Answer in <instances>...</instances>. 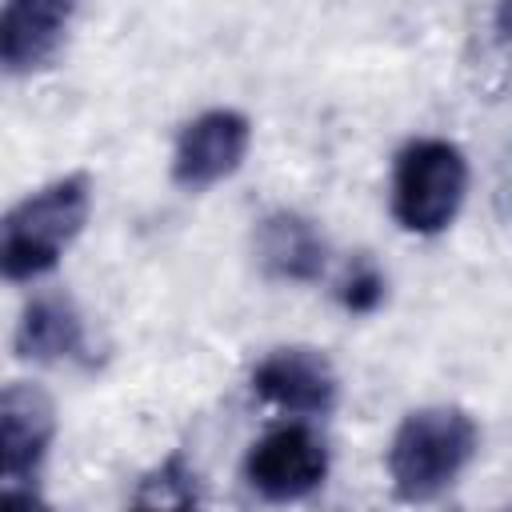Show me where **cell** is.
<instances>
[{"label":"cell","instance_id":"30bf717a","mask_svg":"<svg viewBox=\"0 0 512 512\" xmlns=\"http://www.w3.org/2000/svg\"><path fill=\"white\" fill-rule=\"evenodd\" d=\"M12 344L20 360L60 364V360H76L88 340H84V320L76 304L64 292H40L24 304Z\"/></svg>","mask_w":512,"mask_h":512},{"label":"cell","instance_id":"52a82bcc","mask_svg":"<svg viewBox=\"0 0 512 512\" xmlns=\"http://www.w3.org/2000/svg\"><path fill=\"white\" fill-rule=\"evenodd\" d=\"M252 388L268 404L296 412V416H324L336 408V396H340V380H336L332 360L324 352L300 348V344L268 352L252 368Z\"/></svg>","mask_w":512,"mask_h":512},{"label":"cell","instance_id":"8fae6325","mask_svg":"<svg viewBox=\"0 0 512 512\" xmlns=\"http://www.w3.org/2000/svg\"><path fill=\"white\" fill-rule=\"evenodd\" d=\"M192 480H196V472L180 456H168L160 468H152L140 480V492L132 496V504H140V508H188V504H196Z\"/></svg>","mask_w":512,"mask_h":512},{"label":"cell","instance_id":"9c48e42d","mask_svg":"<svg viewBox=\"0 0 512 512\" xmlns=\"http://www.w3.org/2000/svg\"><path fill=\"white\" fill-rule=\"evenodd\" d=\"M256 260L272 280L308 284V280H320L328 264V244L308 216L280 208L264 216L256 228Z\"/></svg>","mask_w":512,"mask_h":512},{"label":"cell","instance_id":"7a4b0ae2","mask_svg":"<svg viewBox=\"0 0 512 512\" xmlns=\"http://www.w3.org/2000/svg\"><path fill=\"white\" fill-rule=\"evenodd\" d=\"M92 208L88 176H60L20 204L8 208L0 224V264L4 276L24 284L60 264V256L72 248V240L84 232Z\"/></svg>","mask_w":512,"mask_h":512},{"label":"cell","instance_id":"3957f363","mask_svg":"<svg viewBox=\"0 0 512 512\" xmlns=\"http://www.w3.org/2000/svg\"><path fill=\"white\" fill-rule=\"evenodd\" d=\"M468 192V160L448 140H412L396 156L392 172V216L404 232H444Z\"/></svg>","mask_w":512,"mask_h":512},{"label":"cell","instance_id":"5b68a950","mask_svg":"<svg viewBox=\"0 0 512 512\" xmlns=\"http://www.w3.org/2000/svg\"><path fill=\"white\" fill-rule=\"evenodd\" d=\"M244 476L264 500L288 504V500H300V496H308L324 484L328 448L312 428L284 424V428H272L268 436H260L248 448Z\"/></svg>","mask_w":512,"mask_h":512},{"label":"cell","instance_id":"277c9868","mask_svg":"<svg viewBox=\"0 0 512 512\" xmlns=\"http://www.w3.org/2000/svg\"><path fill=\"white\" fill-rule=\"evenodd\" d=\"M56 436V408L40 384L12 380L0 392V476L4 496L32 504L36 476Z\"/></svg>","mask_w":512,"mask_h":512},{"label":"cell","instance_id":"6da1fadb","mask_svg":"<svg viewBox=\"0 0 512 512\" xmlns=\"http://www.w3.org/2000/svg\"><path fill=\"white\" fill-rule=\"evenodd\" d=\"M480 428L456 404H424L400 420L388 444V476L400 500H432L476 456Z\"/></svg>","mask_w":512,"mask_h":512},{"label":"cell","instance_id":"ba28073f","mask_svg":"<svg viewBox=\"0 0 512 512\" xmlns=\"http://www.w3.org/2000/svg\"><path fill=\"white\" fill-rule=\"evenodd\" d=\"M80 0H4L0 12V60L12 76H28L44 68L76 16Z\"/></svg>","mask_w":512,"mask_h":512},{"label":"cell","instance_id":"7c38bea8","mask_svg":"<svg viewBox=\"0 0 512 512\" xmlns=\"http://www.w3.org/2000/svg\"><path fill=\"white\" fill-rule=\"evenodd\" d=\"M380 300H384V276L372 264L352 268V276L340 284V304L348 312H372L380 308Z\"/></svg>","mask_w":512,"mask_h":512},{"label":"cell","instance_id":"4fadbf2b","mask_svg":"<svg viewBox=\"0 0 512 512\" xmlns=\"http://www.w3.org/2000/svg\"><path fill=\"white\" fill-rule=\"evenodd\" d=\"M496 24H500V32H504V36H512V0H504V4H500Z\"/></svg>","mask_w":512,"mask_h":512},{"label":"cell","instance_id":"8992f818","mask_svg":"<svg viewBox=\"0 0 512 512\" xmlns=\"http://www.w3.org/2000/svg\"><path fill=\"white\" fill-rule=\"evenodd\" d=\"M252 144V124L236 108H208L184 124L172 152V180L188 192H204L228 180Z\"/></svg>","mask_w":512,"mask_h":512}]
</instances>
